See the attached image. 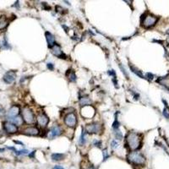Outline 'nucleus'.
Segmentation results:
<instances>
[{
    "label": "nucleus",
    "mask_w": 169,
    "mask_h": 169,
    "mask_svg": "<svg viewBox=\"0 0 169 169\" xmlns=\"http://www.w3.org/2000/svg\"><path fill=\"white\" fill-rule=\"evenodd\" d=\"M10 119V122H11L12 123H14V125H16V126H20V125H22L24 123V120H23V117H21L20 116H16V117H11V118H9Z\"/></svg>",
    "instance_id": "nucleus-14"
},
{
    "label": "nucleus",
    "mask_w": 169,
    "mask_h": 169,
    "mask_svg": "<svg viewBox=\"0 0 169 169\" xmlns=\"http://www.w3.org/2000/svg\"><path fill=\"white\" fill-rule=\"evenodd\" d=\"M37 120L38 124L41 127H46L49 122V118L45 113H40L37 117Z\"/></svg>",
    "instance_id": "nucleus-10"
},
{
    "label": "nucleus",
    "mask_w": 169,
    "mask_h": 169,
    "mask_svg": "<svg viewBox=\"0 0 169 169\" xmlns=\"http://www.w3.org/2000/svg\"><path fill=\"white\" fill-rule=\"evenodd\" d=\"M87 169H96L94 168V167H92V166H90V167H89V168H88Z\"/></svg>",
    "instance_id": "nucleus-36"
},
{
    "label": "nucleus",
    "mask_w": 169,
    "mask_h": 169,
    "mask_svg": "<svg viewBox=\"0 0 169 169\" xmlns=\"http://www.w3.org/2000/svg\"><path fill=\"white\" fill-rule=\"evenodd\" d=\"M86 141H87V139H86V132L84 130V129H82V133H81V135L80 137V140H79V144H80V146H83L86 143Z\"/></svg>",
    "instance_id": "nucleus-19"
},
{
    "label": "nucleus",
    "mask_w": 169,
    "mask_h": 169,
    "mask_svg": "<svg viewBox=\"0 0 169 169\" xmlns=\"http://www.w3.org/2000/svg\"><path fill=\"white\" fill-rule=\"evenodd\" d=\"M119 125H120V123H119V122H117V120L116 119L114 122H113V128L114 130H117V129H118V128H119Z\"/></svg>",
    "instance_id": "nucleus-26"
},
{
    "label": "nucleus",
    "mask_w": 169,
    "mask_h": 169,
    "mask_svg": "<svg viewBox=\"0 0 169 169\" xmlns=\"http://www.w3.org/2000/svg\"><path fill=\"white\" fill-rule=\"evenodd\" d=\"M114 134H115V136L117 138V140H122L123 139V134L122 132L120 131V130H115L114 132Z\"/></svg>",
    "instance_id": "nucleus-22"
},
{
    "label": "nucleus",
    "mask_w": 169,
    "mask_h": 169,
    "mask_svg": "<svg viewBox=\"0 0 169 169\" xmlns=\"http://www.w3.org/2000/svg\"><path fill=\"white\" fill-rule=\"evenodd\" d=\"M156 21H157V17H156L154 15H151V14H148L143 19L142 24L146 28H149V27L153 26L156 23Z\"/></svg>",
    "instance_id": "nucleus-4"
},
{
    "label": "nucleus",
    "mask_w": 169,
    "mask_h": 169,
    "mask_svg": "<svg viewBox=\"0 0 169 169\" xmlns=\"http://www.w3.org/2000/svg\"><path fill=\"white\" fill-rule=\"evenodd\" d=\"M108 150H107V149H105V150H103V159H104V161L108 159Z\"/></svg>",
    "instance_id": "nucleus-30"
},
{
    "label": "nucleus",
    "mask_w": 169,
    "mask_h": 169,
    "mask_svg": "<svg viewBox=\"0 0 169 169\" xmlns=\"http://www.w3.org/2000/svg\"><path fill=\"white\" fill-rule=\"evenodd\" d=\"M79 102H80V106H81V107H84V106H88V105H90V104L92 103V101L90 100V98L89 96H84L80 97Z\"/></svg>",
    "instance_id": "nucleus-16"
},
{
    "label": "nucleus",
    "mask_w": 169,
    "mask_h": 169,
    "mask_svg": "<svg viewBox=\"0 0 169 169\" xmlns=\"http://www.w3.org/2000/svg\"><path fill=\"white\" fill-rule=\"evenodd\" d=\"M4 129L8 134H15L18 131V127L10 121H6L4 123Z\"/></svg>",
    "instance_id": "nucleus-7"
},
{
    "label": "nucleus",
    "mask_w": 169,
    "mask_h": 169,
    "mask_svg": "<svg viewBox=\"0 0 169 169\" xmlns=\"http://www.w3.org/2000/svg\"><path fill=\"white\" fill-rule=\"evenodd\" d=\"M52 52L55 55V56L59 57V58H66V55L63 52L61 47H59L58 44H56V43H55V44L52 46Z\"/></svg>",
    "instance_id": "nucleus-11"
},
{
    "label": "nucleus",
    "mask_w": 169,
    "mask_h": 169,
    "mask_svg": "<svg viewBox=\"0 0 169 169\" xmlns=\"http://www.w3.org/2000/svg\"><path fill=\"white\" fill-rule=\"evenodd\" d=\"M119 68L121 69V70H122L123 74L125 75L127 78L129 79V75H128V74H127V73H126V71H125V70H124V68H123V66L122 64H119Z\"/></svg>",
    "instance_id": "nucleus-27"
},
{
    "label": "nucleus",
    "mask_w": 169,
    "mask_h": 169,
    "mask_svg": "<svg viewBox=\"0 0 169 169\" xmlns=\"http://www.w3.org/2000/svg\"><path fill=\"white\" fill-rule=\"evenodd\" d=\"M163 115H164L167 118H169V110L168 108H164V110H163Z\"/></svg>",
    "instance_id": "nucleus-29"
},
{
    "label": "nucleus",
    "mask_w": 169,
    "mask_h": 169,
    "mask_svg": "<svg viewBox=\"0 0 169 169\" xmlns=\"http://www.w3.org/2000/svg\"><path fill=\"white\" fill-rule=\"evenodd\" d=\"M85 132L88 134H98L100 132V124L98 123H92L84 127Z\"/></svg>",
    "instance_id": "nucleus-6"
},
{
    "label": "nucleus",
    "mask_w": 169,
    "mask_h": 169,
    "mask_svg": "<svg viewBox=\"0 0 169 169\" xmlns=\"http://www.w3.org/2000/svg\"><path fill=\"white\" fill-rule=\"evenodd\" d=\"M62 134V129L58 125H54L51 129V130L49 131L48 134V138L49 139H53L54 137L58 136Z\"/></svg>",
    "instance_id": "nucleus-9"
},
{
    "label": "nucleus",
    "mask_w": 169,
    "mask_h": 169,
    "mask_svg": "<svg viewBox=\"0 0 169 169\" xmlns=\"http://www.w3.org/2000/svg\"><path fill=\"white\" fill-rule=\"evenodd\" d=\"M47 67L48 68V70H53V69H54V66L51 63H48L47 64Z\"/></svg>",
    "instance_id": "nucleus-32"
},
{
    "label": "nucleus",
    "mask_w": 169,
    "mask_h": 169,
    "mask_svg": "<svg viewBox=\"0 0 169 169\" xmlns=\"http://www.w3.org/2000/svg\"><path fill=\"white\" fill-rule=\"evenodd\" d=\"M19 106H16V105H14V106H12V107L9 109V111L7 112V117H9V118L16 117V116L19 115Z\"/></svg>",
    "instance_id": "nucleus-12"
},
{
    "label": "nucleus",
    "mask_w": 169,
    "mask_h": 169,
    "mask_svg": "<svg viewBox=\"0 0 169 169\" xmlns=\"http://www.w3.org/2000/svg\"><path fill=\"white\" fill-rule=\"evenodd\" d=\"M34 154H35V151H32V154H31H31H30V156H31H31H34Z\"/></svg>",
    "instance_id": "nucleus-35"
},
{
    "label": "nucleus",
    "mask_w": 169,
    "mask_h": 169,
    "mask_svg": "<svg viewBox=\"0 0 169 169\" xmlns=\"http://www.w3.org/2000/svg\"><path fill=\"white\" fill-rule=\"evenodd\" d=\"M64 123L68 127L70 128H75L77 124V117L75 116V113H69L66 115L65 118H64Z\"/></svg>",
    "instance_id": "nucleus-5"
},
{
    "label": "nucleus",
    "mask_w": 169,
    "mask_h": 169,
    "mask_svg": "<svg viewBox=\"0 0 169 169\" xmlns=\"http://www.w3.org/2000/svg\"><path fill=\"white\" fill-rule=\"evenodd\" d=\"M146 76H147V78L150 80H152L154 79V75H152L151 73H147V74H146Z\"/></svg>",
    "instance_id": "nucleus-31"
},
{
    "label": "nucleus",
    "mask_w": 169,
    "mask_h": 169,
    "mask_svg": "<svg viewBox=\"0 0 169 169\" xmlns=\"http://www.w3.org/2000/svg\"><path fill=\"white\" fill-rule=\"evenodd\" d=\"M9 25V20L5 17L4 15H2L0 17V30H4Z\"/></svg>",
    "instance_id": "nucleus-17"
},
{
    "label": "nucleus",
    "mask_w": 169,
    "mask_h": 169,
    "mask_svg": "<svg viewBox=\"0 0 169 169\" xmlns=\"http://www.w3.org/2000/svg\"><path fill=\"white\" fill-rule=\"evenodd\" d=\"M68 77L70 78V80L72 82H75L76 81V75H75V72H70V75H68Z\"/></svg>",
    "instance_id": "nucleus-23"
},
{
    "label": "nucleus",
    "mask_w": 169,
    "mask_h": 169,
    "mask_svg": "<svg viewBox=\"0 0 169 169\" xmlns=\"http://www.w3.org/2000/svg\"><path fill=\"white\" fill-rule=\"evenodd\" d=\"M52 159L55 162H59V161H63L65 157L64 154H62V153H53L51 156Z\"/></svg>",
    "instance_id": "nucleus-18"
},
{
    "label": "nucleus",
    "mask_w": 169,
    "mask_h": 169,
    "mask_svg": "<svg viewBox=\"0 0 169 169\" xmlns=\"http://www.w3.org/2000/svg\"><path fill=\"white\" fill-rule=\"evenodd\" d=\"M128 160L131 163L135 165H143L146 162V159L142 154L137 151H132L128 155Z\"/></svg>",
    "instance_id": "nucleus-2"
},
{
    "label": "nucleus",
    "mask_w": 169,
    "mask_h": 169,
    "mask_svg": "<svg viewBox=\"0 0 169 169\" xmlns=\"http://www.w3.org/2000/svg\"><path fill=\"white\" fill-rule=\"evenodd\" d=\"M111 146H112V149H113V150L116 149L118 146V142L116 140H113L112 142H111Z\"/></svg>",
    "instance_id": "nucleus-25"
},
{
    "label": "nucleus",
    "mask_w": 169,
    "mask_h": 169,
    "mask_svg": "<svg viewBox=\"0 0 169 169\" xmlns=\"http://www.w3.org/2000/svg\"><path fill=\"white\" fill-rule=\"evenodd\" d=\"M127 146L132 150H135L141 146V138L140 135L135 132H129L126 137Z\"/></svg>",
    "instance_id": "nucleus-1"
},
{
    "label": "nucleus",
    "mask_w": 169,
    "mask_h": 169,
    "mask_svg": "<svg viewBox=\"0 0 169 169\" xmlns=\"http://www.w3.org/2000/svg\"><path fill=\"white\" fill-rule=\"evenodd\" d=\"M4 113V110L2 108H0V116L3 115Z\"/></svg>",
    "instance_id": "nucleus-34"
},
{
    "label": "nucleus",
    "mask_w": 169,
    "mask_h": 169,
    "mask_svg": "<svg viewBox=\"0 0 169 169\" xmlns=\"http://www.w3.org/2000/svg\"><path fill=\"white\" fill-rule=\"evenodd\" d=\"M130 70H131L133 73H135V74L136 75H138L139 77H141V78H142V79H144V75H142V73H141V71L139 70H137L136 68H135L134 66L130 65Z\"/></svg>",
    "instance_id": "nucleus-20"
},
{
    "label": "nucleus",
    "mask_w": 169,
    "mask_h": 169,
    "mask_svg": "<svg viewBox=\"0 0 169 169\" xmlns=\"http://www.w3.org/2000/svg\"><path fill=\"white\" fill-rule=\"evenodd\" d=\"M22 117H23V120L27 123H33L35 122V116L33 112L27 107L24 108L22 109Z\"/></svg>",
    "instance_id": "nucleus-3"
},
{
    "label": "nucleus",
    "mask_w": 169,
    "mask_h": 169,
    "mask_svg": "<svg viewBox=\"0 0 169 169\" xmlns=\"http://www.w3.org/2000/svg\"><path fill=\"white\" fill-rule=\"evenodd\" d=\"M15 154L17 156H20V155H28L29 154V150H14Z\"/></svg>",
    "instance_id": "nucleus-21"
},
{
    "label": "nucleus",
    "mask_w": 169,
    "mask_h": 169,
    "mask_svg": "<svg viewBox=\"0 0 169 169\" xmlns=\"http://www.w3.org/2000/svg\"><path fill=\"white\" fill-rule=\"evenodd\" d=\"M16 78V74L14 71H9L7 72L4 75V78L3 80L4 81L6 84H11L13 83Z\"/></svg>",
    "instance_id": "nucleus-8"
},
{
    "label": "nucleus",
    "mask_w": 169,
    "mask_h": 169,
    "mask_svg": "<svg viewBox=\"0 0 169 169\" xmlns=\"http://www.w3.org/2000/svg\"><path fill=\"white\" fill-rule=\"evenodd\" d=\"M53 169H64L62 166H58V165H57V166H55L54 168H53Z\"/></svg>",
    "instance_id": "nucleus-33"
},
{
    "label": "nucleus",
    "mask_w": 169,
    "mask_h": 169,
    "mask_svg": "<svg viewBox=\"0 0 169 169\" xmlns=\"http://www.w3.org/2000/svg\"><path fill=\"white\" fill-rule=\"evenodd\" d=\"M24 134L28 135H37L39 134V129L36 127H28L24 129Z\"/></svg>",
    "instance_id": "nucleus-13"
},
{
    "label": "nucleus",
    "mask_w": 169,
    "mask_h": 169,
    "mask_svg": "<svg viewBox=\"0 0 169 169\" xmlns=\"http://www.w3.org/2000/svg\"><path fill=\"white\" fill-rule=\"evenodd\" d=\"M2 46H3V47L5 48V49H7V48H10V46L9 45V43H8L7 40H6L5 38L4 39V40H3V42H2Z\"/></svg>",
    "instance_id": "nucleus-24"
},
{
    "label": "nucleus",
    "mask_w": 169,
    "mask_h": 169,
    "mask_svg": "<svg viewBox=\"0 0 169 169\" xmlns=\"http://www.w3.org/2000/svg\"><path fill=\"white\" fill-rule=\"evenodd\" d=\"M93 145H94L95 146H96V147H101V146H102V141L95 140V141H93Z\"/></svg>",
    "instance_id": "nucleus-28"
},
{
    "label": "nucleus",
    "mask_w": 169,
    "mask_h": 169,
    "mask_svg": "<svg viewBox=\"0 0 169 169\" xmlns=\"http://www.w3.org/2000/svg\"><path fill=\"white\" fill-rule=\"evenodd\" d=\"M45 35H46V39H47V42L48 43V46L50 47H52L54 44H55V38H54V36L52 35V33L47 32L45 33Z\"/></svg>",
    "instance_id": "nucleus-15"
}]
</instances>
